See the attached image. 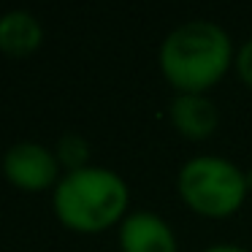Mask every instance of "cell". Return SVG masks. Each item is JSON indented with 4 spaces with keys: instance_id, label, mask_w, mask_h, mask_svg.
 Wrapping results in <instances>:
<instances>
[{
    "instance_id": "1",
    "label": "cell",
    "mask_w": 252,
    "mask_h": 252,
    "mask_svg": "<svg viewBox=\"0 0 252 252\" xmlns=\"http://www.w3.org/2000/svg\"><path fill=\"white\" fill-rule=\"evenodd\" d=\"M236 46L228 30L212 19H187L163 38L158 65L174 93L206 95L233 68Z\"/></svg>"
},
{
    "instance_id": "2",
    "label": "cell",
    "mask_w": 252,
    "mask_h": 252,
    "mask_svg": "<svg viewBox=\"0 0 252 252\" xmlns=\"http://www.w3.org/2000/svg\"><path fill=\"white\" fill-rule=\"evenodd\" d=\"M130 190L117 171L87 165L60 176L52 192L55 217L76 233H100L127 217Z\"/></svg>"
},
{
    "instance_id": "3",
    "label": "cell",
    "mask_w": 252,
    "mask_h": 252,
    "mask_svg": "<svg viewBox=\"0 0 252 252\" xmlns=\"http://www.w3.org/2000/svg\"><path fill=\"white\" fill-rule=\"evenodd\" d=\"M250 174L228 158L198 155L176 174V192L190 212L209 220H225L244 206L250 195Z\"/></svg>"
},
{
    "instance_id": "4",
    "label": "cell",
    "mask_w": 252,
    "mask_h": 252,
    "mask_svg": "<svg viewBox=\"0 0 252 252\" xmlns=\"http://www.w3.org/2000/svg\"><path fill=\"white\" fill-rule=\"evenodd\" d=\"M3 174L19 190L38 192L60 182V163H57V155L44 144L19 141L8 147L3 158Z\"/></svg>"
},
{
    "instance_id": "5",
    "label": "cell",
    "mask_w": 252,
    "mask_h": 252,
    "mask_svg": "<svg viewBox=\"0 0 252 252\" xmlns=\"http://www.w3.org/2000/svg\"><path fill=\"white\" fill-rule=\"evenodd\" d=\"M120 252H179L176 233L158 212H127L117 230Z\"/></svg>"
},
{
    "instance_id": "6",
    "label": "cell",
    "mask_w": 252,
    "mask_h": 252,
    "mask_svg": "<svg viewBox=\"0 0 252 252\" xmlns=\"http://www.w3.org/2000/svg\"><path fill=\"white\" fill-rule=\"evenodd\" d=\"M168 122L187 141H206L220 125V109L209 95L179 93L168 103Z\"/></svg>"
},
{
    "instance_id": "7",
    "label": "cell",
    "mask_w": 252,
    "mask_h": 252,
    "mask_svg": "<svg viewBox=\"0 0 252 252\" xmlns=\"http://www.w3.org/2000/svg\"><path fill=\"white\" fill-rule=\"evenodd\" d=\"M44 41V28L30 11H8L0 17V52L11 57L33 55Z\"/></svg>"
},
{
    "instance_id": "8",
    "label": "cell",
    "mask_w": 252,
    "mask_h": 252,
    "mask_svg": "<svg viewBox=\"0 0 252 252\" xmlns=\"http://www.w3.org/2000/svg\"><path fill=\"white\" fill-rule=\"evenodd\" d=\"M55 155H57V163L68 171H79V168H87V158H90V144L84 141L82 136L76 133H65V136L57 141L55 147Z\"/></svg>"
},
{
    "instance_id": "9",
    "label": "cell",
    "mask_w": 252,
    "mask_h": 252,
    "mask_svg": "<svg viewBox=\"0 0 252 252\" xmlns=\"http://www.w3.org/2000/svg\"><path fill=\"white\" fill-rule=\"evenodd\" d=\"M233 71L247 87L252 90V38H247L244 44L236 49V60H233Z\"/></svg>"
},
{
    "instance_id": "10",
    "label": "cell",
    "mask_w": 252,
    "mask_h": 252,
    "mask_svg": "<svg viewBox=\"0 0 252 252\" xmlns=\"http://www.w3.org/2000/svg\"><path fill=\"white\" fill-rule=\"evenodd\" d=\"M203 252H250V250L241 247V244H212V247H206Z\"/></svg>"
}]
</instances>
